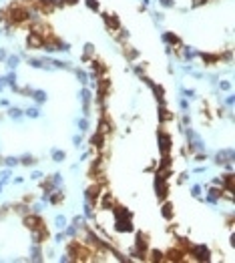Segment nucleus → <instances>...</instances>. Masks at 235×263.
Masks as SVG:
<instances>
[{"instance_id": "29", "label": "nucleus", "mask_w": 235, "mask_h": 263, "mask_svg": "<svg viewBox=\"0 0 235 263\" xmlns=\"http://www.w3.org/2000/svg\"><path fill=\"white\" fill-rule=\"evenodd\" d=\"M67 2H68V4H74V2H77V0H67Z\"/></svg>"}, {"instance_id": "24", "label": "nucleus", "mask_w": 235, "mask_h": 263, "mask_svg": "<svg viewBox=\"0 0 235 263\" xmlns=\"http://www.w3.org/2000/svg\"><path fill=\"white\" fill-rule=\"evenodd\" d=\"M193 197H199L201 195V189H199V187H193V193H191Z\"/></svg>"}, {"instance_id": "26", "label": "nucleus", "mask_w": 235, "mask_h": 263, "mask_svg": "<svg viewBox=\"0 0 235 263\" xmlns=\"http://www.w3.org/2000/svg\"><path fill=\"white\" fill-rule=\"evenodd\" d=\"M229 86H231L229 82H221V88H223V91H227V88H229Z\"/></svg>"}, {"instance_id": "17", "label": "nucleus", "mask_w": 235, "mask_h": 263, "mask_svg": "<svg viewBox=\"0 0 235 263\" xmlns=\"http://www.w3.org/2000/svg\"><path fill=\"white\" fill-rule=\"evenodd\" d=\"M26 115L34 119V117H38V109H36V106H32V109H26Z\"/></svg>"}, {"instance_id": "1", "label": "nucleus", "mask_w": 235, "mask_h": 263, "mask_svg": "<svg viewBox=\"0 0 235 263\" xmlns=\"http://www.w3.org/2000/svg\"><path fill=\"white\" fill-rule=\"evenodd\" d=\"M231 161H233V151L231 149H223L215 155V163L217 165H227V169H231Z\"/></svg>"}, {"instance_id": "19", "label": "nucleus", "mask_w": 235, "mask_h": 263, "mask_svg": "<svg viewBox=\"0 0 235 263\" xmlns=\"http://www.w3.org/2000/svg\"><path fill=\"white\" fill-rule=\"evenodd\" d=\"M85 215L89 217V219L92 217V207H91V203H86V205H85Z\"/></svg>"}, {"instance_id": "16", "label": "nucleus", "mask_w": 235, "mask_h": 263, "mask_svg": "<svg viewBox=\"0 0 235 263\" xmlns=\"http://www.w3.org/2000/svg\"><path fill=\"white\" fill-rule=\"evenodd\" d=\"M34 163L36 161H34V157H30V155H24L22 157V165H34Z\"/></svg>"}, {"instance_id": "6", "label": "nucleus", "mask_w": 235, "mask_h": 263, "mask_svg": "<svg viewBox=\"0 0 235 263\" xmlns=\"http://www.w3.org/2000/svg\"><path fill=\"white\" fill-rule=\"evenodd\" d=\"M30 261H42V251H40L38 243H34L30 247Z\"/></svg>"}, {"instance_id": "11", "label": "nucleus", "mask_w": 235, "mask_h": 263, "mask_svg": "<svg viewBox=\"0 0 235 263\" xmlns=\"http://www.w3.org/2000/svg\"><path fill=\"white\" fill-rule=\"evenodd\" d=\"M105 20H107V24H109L110 28H119V20H117L115 16H105Z\"/></svg>"}, {"instance_id": "13", "label": "nucleus", "mask_w": 235, "mask_h": 263, "mask_svg": "<svg viewBox=\"0 0 235 263\" xmlns=\"http://www.w3.org/2000/svg\"><path fill=\"white\" fill-rule=\"evenodd\" d=\"M8 113H10V117H12V119H20V117H22V110L16 109V106H12V109H10Z\"/></svg>"}, {"instance_id": "18", "label": "nucleus", "mask_w": 235, "mask_h": 263, "mask_svg": "<svg viewBox=\"0 0 235 263\" xmlns=\"http://www.w3.org/2000/svg\"><path fill=\"white\" fill-rule=\"evenodd\" d=\"M163 215L167 217V219H171V215H173V211H171V205H165V207H163Z\"/></svg>"}, {"instance_id": "12", "label": "nucleus", "mask_w": 235, "mask_h": 263, "mask_svg": "<svg viewBox=\"0 0 235 263\" xmlns=\"http://www.w3.org/2000/svg\"><path fill=\"white\" fill-rule=\"evenodd\" d=\"M64 157H67V155L63 153V151H52V159L56 163H60V161H64Z\"/></svg>"}, {"instance_id": "21", "label": "nucleus", "mask_w": 235, "mask_h": 263, "mask_svg": "<svg viewBox=\"0 0 235 263\" xmlns=\"http://www.w3.org/2000/svg\"><path fill=\"white\" fill-rule=\"evenodd\" d=\"M86 4H89V8H99V2H96V0H86Z\"/></svg>"}, {"instance_id": "20", "label": "nucleus", "mask_w": 235, "mask_h": 263, "mask_svg": "<svg viewBox=\"0 0 235 263\" xmlns=\"http://www.w3.org/2000/svg\"><path fill=\"white\" fill-rule=\"evenodd\" d=\"M161 257H163V255L159 253V251H153V253H151V259H153V261H161Z\"/></svg>"}, {"instance_id": "25", "label": "nucleus", "mask_w": 235, "mask_h": 263, "mask_svg": "<svg viewBox=\"0 0 235 263\" xmlns=\"http://www.w3.org/2000/svg\"><path fill=\"white\" fill-rule=\"evenodd\" d=\"M163 6H173V0H159Z\"/></svg>"}, {"instance_id": "8", "label": "nucleus", "mask_w": 235, "mask_h": 263, "mask_svg": "<svg viewBox=\"0 0 235 263\" xmlns=\"http://www.w3.org/2000/svg\"><path fill=\"white\" fill-rule=\"evenodd\" d=\"M42 42H44V40L40 38L36 32H32V34L28 36V46H42Z\"/></svg>"}, {"instance_id": "14", "label": "nucleus", "mask_w": 235, "mask_h": 263, "mask_svg": "<svg viewBox=\"0 0 235 263\" xmlns=\"http://www.w3.org/2000/svg\"><path fill=\"white\" fill-rule=\"evenodd\" d=\"M6 62H8L10 68H16V67H18V56H8V58H6Z\"/></svg>"}, {"instance_id": "28", "label": "nucleus", "mask_w": 235, "mask_h": 263, "mask_svg": "<svg viewBox=\"0 0 235 263\" xmlns=\"http://www.w3.org/2000/svg\"><path fill=\"white\" fill-rule=\"evenodd\" d=\"M205 0H195V6H199V4H203Z\"/></svg>"}, {"instance_id": "27", "label": "nucleus", "mask_w": 235, "mask_h": 263, "mask_svg": "<svg viewBox=\"0 0 235 263\" xmlns=\"http://www.w3.org/2000/svg\"><path fill=\"white\" fill-rule=\"evenodd\" d=\"M6 56V52H4V50H2V48H0V60H2V58H4Z\"/></svg>"}, {"instance_id": "10", "label": "nucleus", "mask_w": 235, "mask_h": 263, "mask_svg": "<svg viewBox=\"0 0 235 263\" xmlns=\"http://www.w3.org/2000/svg\"><path fill=\"white\" fill-rule=\"evenodd\" d=\"M163 38H165V42H171V44H179V38H177V36H175V34H171V32L163 34Z\"/></svg>"}, {"instance_id": "15", "label": "nucleus", "mask_w": 235, "mask_h": 263, "mask_svg": "<svg viewBox=\"0 0 235 263\" xmlns=\"http://www.w3.org/2000/svg\"><path fill=\"white\" fill-rule=\"evenodd\" d=\"M56 227H58V229H64V227H67V219H64L63 215L56 217Z\"/></svg>"}, {"instance_id": "23", "label": "nucleus", "mask_w": 235, "mask_h": 263, "mask_svg": "<svg viewBox=\"0 0 235 263\" xmlns=\"http://www.w3.org/2000/svg\"><path fill=\"white\" fill-rule=\"evenodd\" d=\"M78 127H81V131H86V127H89V123H86V121L82 119V121H78Z\"/></svg>"}, {"instance_id": "9", "label": "nucleus", "mask_w": 235, "mask_h": 263, "mask_svg": "<svg viewBox=\"0 0 235 263\" xmlns=\"http://www.w3.org/2000/svg\"><path fill=\"white\" fill-rule=\"evenodd\" d=\"M221 195H223V193H221V189H209V195H207V201H209V203H215V201L219 199Z\"/></svg>"}, {"instance_id": "5", "label": "nucleus", "mask_w": 235, "mask_h": 263, "mask_svg": "<svg viewBox=\"0 0 235 263\" xmlns=\"http://www.w3.org/2000/svg\"><path fill=\"white\" fill-rule=\"evenodd\" d=\"M99 195H101V193H99V187H89V189H86V203H92V205H95Z\"/></svg>"}, {"instance_id": "2", "label": "nucleus", "mask_w": 235, "mask_h": 263, "mask_svg": "<svg viewBox=\"0 0 235 263\" xmlns=\"http://www.w3.org/2000/svg\"><path fill=\"white\" fill-rule=\"evenodd\" d=\"M191 257H195L197 261H207L209 259V249L205 245H195V247H191Z\"/></svg>"}, {"instance_id": "7", "label": "nucleus", "mask_w": 235, "mask_h": 263, "mask_svg": "<svg viewBox=\"0 0 235 263\" xmlns=\"http://www.w3.org/2000/svg\"><path fill=\"white\" fill-rule=\"evenodd\" d=\"M26 92L32 95V99L36 103H44V101H46V92H42V91H30V88H26Z\"/></svg>"}, {"instance_id": "4", "label": "nucleus", "mask_w": 235, "mask_h": 263, "mask_svg": "<svg viewBox=\"0 0 235 263\" xmlns=\"http://www.w3.org/2000/svg\"><path fill=\"white\" fill-rule=\"evenodd\" d=\"M159 143H161V151L169 153V149H171V137L165 133H159Z\"/></svg>"}, {"instance_id": "22", "label": "nucleus", "mask_w": 235, "mask_h": 263, "mask_svg": "<svg viewBox=\"0 0 235 263\" xmlns=\"http://www.w3.org/2000/svg\"><path fill=\"white\" fill-rule=\"evenodd\" d=\"M16 163H18V159H14V157H8V159H6V165H10V167H14Z\"/></svg>"}, {"instance_id": "3", "label": "nucleus", "mask_w": 235, "mask_h": 263, "mask_svg": "<svg viewBox=\"0 0 235 263\" xmlns=\"http://www.w3.org/2000/svg\"><path fill=\"white\" fill-rule=\"evenodd\" d=\"M24 223H26V227H28L30 231H36L42 227V221L38 219V217H34V215H28L26 219H24Z\"/></svg>"}]
</instances>
